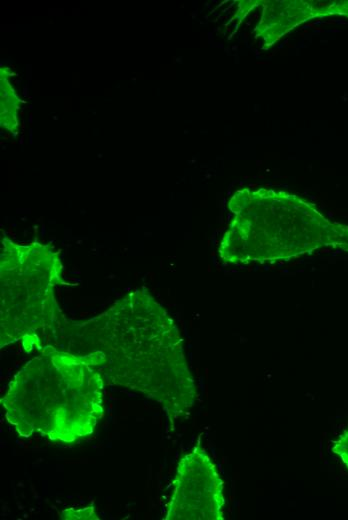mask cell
I'll return each instance as SVG.
<instances>
[{"label":"cell","instance_id":"obj_1","mask_svg":"<svg viewBox=\"0 0 348 520\" xmlns=\"http://www.w3.org/2000/svg\"><path fill=\"white\" fill-rule=\"evenodd\" d=\"M58 346L83 357L105 384L143 394L161 405L170 428L189 414L197 389L178 328L144 291H135L84 322H60Z\"/></svg>","mask_w":348,"mask_h":520},{"label":"cell","instance_id":"obj_2","mask_svg":"<svg viewBox=\"0 0 348 520\" xmlns=\"http://www.w3.org/2000/svg\"><path fill=\"white\" fill-rule=\"evenodd\" d=\"M13 377L1 404L19 436L72 443L91 435L104 415L102 375L83 357L52 344Z\"/></svg>","mask_w":348,"mask_h":520},{"label":"cell","instance_id":"obj_3","mask_svg":"<svg viewBox=\"0 0 348 520\" xmlns=\"http://www.w3.org/2000/svg\"><path fill=\"white\" fill-rule=\"evenodd\" d=\"M11 244L23 276L11 257L2 250L1 256L15 269L4 262L1 265L15 276L1 269V347L22 340L23 348L30 353L34 348L40 350L44 347V334H52L64 318L53 294V287L60 281L61 264L55 253L41 267L51 251L39 268H33L34 261L29 268V246Z\"/></svg>","mask_w":348,"mask_h":520},{"label":"cell","instance_id":"obj_4","mask_svg":"<svg viewBox=\"0 0 348 520\" xmlns=\"http://www.w3.org/2000/svg\"><path fill=\"white\" fill-rule=\"evenodd\" d=\"M324 247L348 252V226L330 222L318 212L292 229L237 222L224 235L219 253L231 263H250L289 260Z\"/></svg>","mask_w":348,"mask_h":520},{"label":"cell","instance_id":"obj_5","mask_svg":"<svg viewBox=\"0 0 348 520\" xmlns=\"http://www.w3.org/2000/svg\"><path fill=\"white\" fill-rule=\"evenodd\" d=\"M223 481L200 445L181 458L165 520H223Z\"/></svg>","mask_w":348,"mask_h":520},{"label":"cell","instance_id":"obj_6","mask_svg":"<svg viewBox=\"0 0 348 520\" xmlns=\"http://www.w3.org/2000/svg\"><path fill=\"white\" fill-rule=\"evenodd\" d=\"M61 518L65 520H94L99 519L94 511V507H86L82 509H66L61 513Z\"/></svg>","mask_w":348,"mask_h":520},{"label":"cell","instance_id":"obj_7","mask_svg":"<svg viewBox=\"0 0 348 520\" xmlns=\"http://www.w3.org/2000/svg\"><path fill=\"white\" fill-rule=\"evenodd\" d=\"M332 452L336 454L348 468V429L339 435L332 446Z\"/></svg>","mask_w":348,"mask_h":520}]
</instances>
